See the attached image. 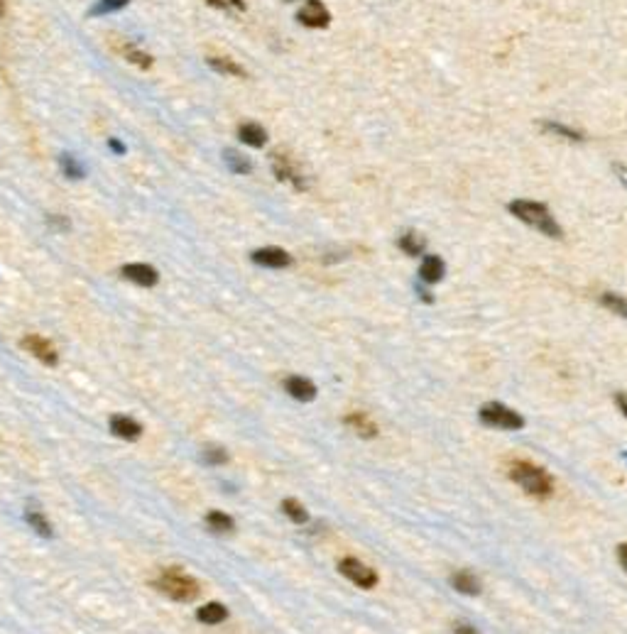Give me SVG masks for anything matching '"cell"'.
Instances as JSON below:
<instances>
[{"instance_id": "ba28073f", "label": "cell", "mask_w": 627, "mask_h": 634, "mask_svg": "<svg viewBox=\"0 0 627 634\" xmlns=\"http://www.w3.org/2000/svg\"><path fill=\"white\" fill-rule=\"evenodd\" d=\"M250 260L260 267H270V270H285L292 264V255L282 247H260L250 255Z\"/></svg>"}, {"instance_id": "4316f807", "label": "cell", "mask_w": 627, "mask_h": 634, "mask_svg": "<svg viewBox=\"0 0 627 634\" xmlns=\"http://www.w3.org/2000/svg\"><path fill=\"white\" fill-rule=\"evenodd\" d=\"M130 0H98V3H94L89 10L91 17L96 15H108V12H116V10H123L125 5H128Z\"/></svg>"}, {"instance_id": "d6986e66", "label": "cell", "mask_w": 627, "mask_h": 634, "mask_svg": "<svg viewBox=\"0 0 627 634\" xmlns=\"http://www.w3.org/2000/svg\"><path fill=\"white\" fill-rule=\"evenodd\" d=\"M208 67L216 69L219 73H226V76H238V79H245L248 71L241 67V64H235L233 59H228V56H208L206 59Z\"/></svg>"}, {"instance_id": "603a6c76", "label": "cell", "mask_w": 627, "mask_h": 634, "mask_svg": "<svg viewBox=\"0 0 627 634\" xmlns=\"http://www.w3.org/2000/svg\"><path fill=\"white\" fill-rule=\"evenodd\" d=\"M206 524H208V529L216 534H230L235 529L233 519H230L228 514H223V512H208Z\"/></svg>"}, {"instance_id": "d6a6232c", "label": "cell", "mask_w": 627, "mask_h": 634, "mask_svg": "<svg viewBox=\"0 0 627 634\" xmlns=\"http://www.w3.org/2000/svg\"><path fill=\"white\" fill-rule=\"evenodd\" d=\"M415 289H417V297H419L421 302H424V304H434V297H431V294H429V289H426V286L417 284Z\"/></svg>"}, {"instance_id": "8d00e7d4", "label": "cell", "mask_w": 627, "mask_h": 634, "mask_svg": "<svg viewBox=\"0 0 627 634\" xmlns=\"http://www.w3.org/2000/svg\"><path fill=\"white\" fill-rule=\"evenodd\" d=\"M111 147H113V150H116V152H125V147L120 145V142H118V140H111Z\"/></svg>"}, {"instance_id": "277c9868", "label": "cell", "mask_w": 627, "mask_h": 634, "mask_svg": "<svg viewBox=\"0 0 627 634\" xmlns=\"http://www.w3.org/2000/svg\"><path fill=\"white\" fill-rule=\"evenodd\" d=\"M478 419L490 429H503V431H517V429L525 427V419H522L517 411H512L509 407L500 405V402H490L478 411Z\"/></svg>"}, {"instance_id": "e0dca14e", "label": "cell", "mask_w": 627, "mask_h": 634, "mask_svg": "<svg viewBox=\"0 0 627 634\" xmlns=\"http://www.w3.org/2000/svg\"><path fill=\"white\" fill-rule=\"evenodd\" d=\"M451 585H454V590H459L461 595H481V580L473 576V573L468 571H456L454 576H451Z\"/></svg>"}, {"instance_id": "30bf717a", "label": "cell", "mask_w": 627, "mask_h": 634, "mask_svg": "<svg viewBox=\"0 0 627 634\" xmlns=\"http://www.w3.org/2000/svg\"><path fill=\"white\" fill-rule=\"evenodd\" d=\"M120 275H123L125 280L133 282V284H140V286H155L157 280H160L155 267H150V264H145V262L125 264L123 270H120Z\"/></svg>"}, {"instance_id": "2e32d148", "label": "cell", "mask_w": 627, "mask_h": 634, "mask_svg": "<svg viewBox=\"0 0 627 634\" xmlns=\"http://www.w3.org/2000/svg\"><path fill=\"white\" fill-rule=\"evenodd\" d=\"M238 137H241V142L248 147H263L265 142H267V133H265V128L258 123H243L241 128H238Z\"/></svg>"}, {"instance_id": "7a4b0ae2", "label": "cell", "mask_w": 627, "mask_h": 634, "mask_svg": "<svg viewBox=\"0 0 627 634\" xmlns=\"http://www.w3.org/2000/svg\"><path fill=\"white\" fill-rule=\"evenodd\" d=\"M509 480L517 483L527 495H534V497H549L554 493V480L544 468L534 466L529 460H515L509 466Z\"/></svg>"}, {"instance_id": "3957f363", "label": "cell", "mask_w": 627, "mask_h": 634, "mask_svg": "<svg viewBox=\"0 0 627 634\" xmlns=\"http://www.w3.org/2000/svg\"><path fill=\"white\" fill-rule=\"evenodd\" d=\"M155 588L167 595V598H172V600H182V602L194 600L196 595H199V583L194 578H189L186 573L174 571V568L172 571H164L155 580Z\"/></svg>"}, {"instance_id": "5b68a950", "label": "cell", "mask_w": 627, "mask_h": 634, "mask_svg": "<svg viewBox=\"0 0 627 634\" xmlns=\"http://www.w3.org/2000/svg\"><path fill=\"white\" fill-rule=\"evenodd\" d=\"M272 172H274L277 179L285 181V184H289L292 189L304 191L309 186L307 179H304V174H302V169H299V164L282 150L272 152Z\"/></svg>"}, {"instance_id": "ffe728a7", "label": "cell", "mask_w": 627, "mask_h": 634, "mask_svg": "<svg viewBox=\"0 0 627 634\" xmlns=\"http://www.w3.org/2000/svg\"><path fill=\"white\" fill-rule=\"evenodd\" d=\"M223 162H226V167L233 172V174L245 177V174H250V172H252V162H250V159H248L245 155H241V152H235V150H226L223 152Z\"/></svg>"}, {"instance_id": "f546056e", "label": "cell", "mask_w": 627, "mask_h": 634, "mask_svg": "<svg viewBox=\"0 0 627 634\" xmlns=\"http://www.w3.org/2000/svg\"><path fill=\"white\" fill-rule=\"evenodd\" d=\"M206 3L213 8H219V10H238V12L245 10V3H243V0H206Z\"/></svg>"}, {"instance_id": "8fae6325", "label": "cell", "mask_w": 627, "mask_h": 634, "mask_svg": "<svg viewBox=\"0 0 627 634\" xmlns=\"http://www.w3.org/2000/svg\"><path fill=\"white\" fill-rule=\"evenodd\" d=\"M285 389H287V394H289L292 399H297V402H314V399H316V385H314L309 377H299V375L287 377Z\"/></svg>"}, {"instance_id": "1f68e13d", "label": "cell", "mask_w": 627, "mask_h": 634, "mask_svg": "<svg viewBox=\"0 0 627 634\" xmlns=\"http://www.w3.org/2000/svg\"><path fill=\"white\" fill-rule=\"evenodd\" d=\"M617 561H620L622 571L627 573V541H625V544L617 546Z\"/></svg>"}, {"instance_id": "cb8c5ba5", "label": "cell", "mask_w": 627, "mask_h": 634, "mask_svg": "<svg viewBox=\"0 0 627 634\" xmlns=\"http://www.w3.org/2000/svg\"><path fill=\"white\" fill-rule=\"evenodd\" d=\"M120 54H123L130 64H135V67H140V69H150L152 67V56L147 54V52L133 47V45H123V47H120Z\"/></svg>"}, {"instance_id": "f35d334b", "label": "cell", "mask_w": 627, "mask_h": 634, "mask_svg": "<svg viewBox=\"0 0 627 634\" xmlns=\"http://www.w3.org/2000/svg\"><path fill=\"white\" fill-rule=\"evenodd\" d=\"M287 3H294V0H287Z\"/></svg>"}, {"instance_id": "d590c367", "label": "cell", "mask_w": 627, "mask_h": 634, "mask_svg": "<svg viewBox=\"0 0 627 634\" xmlns=\"http://www.w3.org/2000/svg\"><path fill=\"white\" fill-rule=\"evenodd\" d=\"M615 402H617V407H620V411H622V414L627 416V394H622V392H620V394H615Z\"/></svg>"}, {"instance_id": "6da1fadb", "label": "cell", "mask_w": 627, "mask_h": 634, "mask_svg": "<svg viewBox=\"0 0 627 634\" xmlns=\"http://www.w3.org/2000/svg\"><path fill=\"white\" fill-rule=\"evenodd\" d=\"M507 211L515 218H520L522 223H527L529 228H534L537 233H542V236L547 238H564V230H561V225L556 223V218L551 216V211H549L547 203L542 201H529V199H515V201H509Z\"/></svg>"}, {"instance_id": "52a82bcc", "label": "cell", "mask_w": 627, "mask_h": 634, "mask_svg": "<svg viewBox=\"0 0 627 634\" xmlns=\"http://www.w3.org/2000/svg\"><path fill=\"white\" fill-rule=\"evenodd\" d=\"M297 20L299 25H304L309 30H324L331 23V12L321 0H307L302 5V10L297 12Z\"/></svg>"}, {"instance_id": "7402d4cb", "label": "cell", "mask_w": 627, "mask_h": 634, "mask_svg": "<svg viewBox=\"0 0 627 634\" xmlns=\"http://www.w3.org/2000/svg\"><path fill=\"white\" fill-rule=\"evenodd\" d=\"M282 512H285V514L289 517L294 524H307L309 522V512L304 510L302 502H299V499H294V497L282 499Z\"/></svg>"}, {"instance_id": "484cf974", "label": "cell", "mask_w": 627, "mask_h": 634, "mask_svg": "<svg viewBox=\"0 0 627 634\" xmlns=\"http://www.w3.org/2000/svg\"><path fill=\"white\" fill-rule=\"evenodd\" d=\"M28 522H30V527L34 529V532L39 534V536H45V539H50L52 536V527H50V522H47V517L42 514L39 510H34V507H30L28 510Z\"/></svg>"}, {"instance_id": "e575fe53", "label": "cell", "mask_w": 627, "mask_h": 634, "mask_svg": "<svg viewBox=\"0 0 627 634\" xmlns=\"http://www.w3.org/2000/svg\"><path fill=\"white\" fill-rule=\"evenodd\" d=\"M615 174H617V179H620L622 184H625V189H627V167H625V164H617V167H615Z\"/></svg>"}, {"instance_id": "4fadbf2b", "label": "cell", "mask_w": 627, "mask_h": 634, "mask_svg": "<svg viewBox=\"0 0 627 634\" xmlns=\"http://www.w3.org/2000/svg\"><path fill=\"white\" fill-rule=\"evenodd\" d=\"M397 247L404 255H409V258H419L426 250V240L417 233V230H404L402 236L397 238Z\"/></svg>"}, {"instance_id": "f1b7e54d", "label": "cell", "mask_w": 627, "mask_h": 634, "mask_svg": "<svg viewBox=\"0 0 627 634\" xmlns=\"http://www.w3.org/2000/svg\"><path fill=\"white\" fill-rule=\"evenodd\" d=\"M204 460L211 463V466H223V463H228V453L223 449H219V446H208L204 451Z\"/></svg>"}, {"instance_id": "83f0119b", "label": "cell", "mask_w": 627, "mask_h": 634, "mask_svg": "<svg viewBox=\"0 0 627 634\" xmlns=\"http://www.w3.org/2000/svg\"><path fill=\"white\" fill-rule=\"evenodd\" d=\"M59 167L64 169V174H67L69 179H81V177H84V169H81V164H78L76 159L69 155V152L59 157Z\"/></svg>"}, {"instance_id": "44dd1931", "label": "cell", "mask_w": 627, "mask_h": 634, "mask_svg": "<svg viewBox=\"0 0 627 634\" xmlns=\"http://www.w3.org/2000/svg\"><path fill=\"white\" fill-rule=\"evenodd\" d=\"M228 618V610H226L221 602H206V605L199 610V620L204 624H221Z\"/></svg>"}, {"instance_id": "8992f818", "label": "cell", "mask_w": 627, "mask_h": 634, "mask_svg": "<svg viewBox=\"0 0 627 634\" xmlns=\"http://www.w3.org/2000/svg\"><path fill=\"white\" fill-rule=\"evenodd\" d=\"M338 573L343 578L351 580L353 585H358V588L368 590L377 585V573L370 566H365V563H360L358 558H353V556H346V558L338 561Z\"/></svg>"}, {"instance_id": "d4e9b609", "label": "cell", "mask_w": 627, "mask_h": 634, "mask_svg": "<svg viewBox=\"0 0 627 634\" xmlns=\"http://www.w3.org/2000/svg\"><path fill=\"white\" fill-rule=\"evenodd\" d=\"M600 304H603L608 311H613V314L622 316V319L627 321V299L625 297H620V294H615V292H605L603 297H600Z\"/></svg>"}, {"instance_id": "836d02e7", "label": "cell", "mask_w": 627, "mask_h": 634, "mask_svg": "<svg viewBox=\"0 0 627 634\" xmlns=\"http://www.w3.org/2000/svg\"><path fill=\"white\" fill-rule=\"evenodd\" d=\"M50 225H54V228H62V230H69V220L67 218H56V216H50Z\"/></svg>"}, {"instance_id": "9a60e30c", "label": "cell", "mask_w": 627, "mask_h": 634, "mask_svg": "<svg viewBox=\"0 0 627 634\" xmlns=\"http://www.w3.org/2000/svg\"><path fill=\"white\" fill-rule=\"evenodd\" d=\"M542 130L547 133V135L561 137V140H569V142H583L586 140V135H583L581 130H573L564 123H556V120H542Z\"/></svg>"}, {"instance_id": "7c38bea8", "label": "cell", "mask_w": 627, "mask_h": 634, "mask_svg": "<svg viewBox=\"0 0 627 634\" xmlns=\"http://www.w3.org/2000/svg\"><path fill=\"white\" fill-rule=\"evenodd\" d=\"M443 275H446L443 260L439 255H424V260L419 264V280L424 284H437V282L443 280Z\"/></svg>"}, {"instance_id": "4dcf8cb0", "label": "cell", "mask_w": 627, "mask_h": 634, "mask_svg": "<svg viewBox=\"0 0 627 634\" xmlns=\"http://www.w3.org/2000/svg\"><path fill=\"white\" fill-rule=\"evenodd\" d=\"M454 634H481V632L468 622H454Z\"/></svg>"}, {"instance_id": "5bb4252c", "label": "cell", "mask_w": 627, "mask_h": 634, "mask_svg": "<svg viewBox=\"0 0 627 634\" xmlns=\"http://www.w3.org/2000/svg\"><path fill=\"white\" fill-rule=\"evenodd\" d=\"M111 431L116 433V436L125 438V441H135V438L142 433V427L135 419H130V416H113Z\"/></svg>"}, {"instance_id": "9c48e42d", "label": "cell", "mask_w": 627, "mask_h": 634, "mask_svg": "<svg viewBox=\"0 0 627 634\" xmlns=\"http://www.w3.org/2000/svg\"><path fill=\"white\" fill-rule=\"evenodd\" d=\"M23 348L30 350V353L34 355V358L39 360V363L45 365H56L59 363V355H56L54 346H52L47 338L42 336H25L23 338Z\"/></svg>"}, {"instance_id": "74e56055", "label": "cell", "mask_w": 627, "mask_h": 634, "mask_svg": "<svg viewBox=\"0 0 627 634\" xmlns=\"http://www.w3.org/2000/svg\"><path fill=\"white\" fill-rule=\"evenodd\" d=\"M3 12H6V3H3V0H0V15H3Z\"/></svg>"}, {"instance_id": "ac0fdd59", "label": "cell", "mask_w": 627, "mask_h": 634, "mask_svg": "<svg viewBox=\"0 0 627 634\" xmlns=\"http://www.w3.org/2000/svg\"><path fill=\"white\" fill-rule=\"evenodd\" d=\"M343 421H346V427H351L360 438H375L377 436V427L365 414H360V411H353V414H348Z\"/></svg>"}]
</instances>
